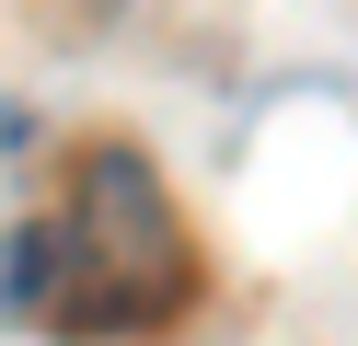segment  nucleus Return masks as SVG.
Masks as SVG:
<instances>
[{
	"label": "nucleus",
	"mask_w": 358,
	"mask_h": 346,
	"mask_svg": "<svg viewBox=\"0 0 358 346\" xmlns=\"http://www.w3.org/2000/svg\"><path fill=\"white\" fill-rule=\"evenodd\" d=\"M58 277L93 289L70 312V335H162L196 312L208 266H196L185 196L162 185V161L139 138H81L70 150V196H58Z\"/></svg>",
	"instance_id": "nucleus-1"
},
{
	"label": "nucleus",
	"mask_w": 358,
	"mask_h": 346,
	"mask_svg": "<svg viewBox=\"0 0 358 346\" xmlns=\"http://www.w3.org/2000/svg\"><path fill=\"white\" fill-rule=\"evenodd\" d=\"M47 277H58V231L35 219V231H12V243H0V323H47Z\"/></svg>",
	"instance_id": "nucleus-2"
}]
</instances>
